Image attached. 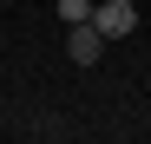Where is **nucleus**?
<instances>
[{"mask_svg": "<svg viewBox=\"0 0 151 144\" xmlns=\"http://www.w3.org/2000/svg\"><path fill=\"white\" fill-rule=\"evenodd\" d=\"M92 33H99V39L138 33V7H132V0H99V7H92Z\"/></svg>", "mask_w": 151, "mask_h": 144, "instance_id": "nucleus-1", "label": "nucleus"}, {"mask_svg": "<svg viewBox=\"0 0 151 144\" xmlns=\"http://www.w3.org/2000/svg\"><path fill=\"white\" fill-rule=\"evenodd\" d=\"M59 20H66V33L72 26H92V0H59Z\"/></svg>", "mask_w": 151, "mask_h": 144, "instance_id": "nucleus-3", "label": "nucleus"}, {"mask_svg": "<svg viewBox=\"0 0 151 144\" xmlns=\"http://www.w3.org/2000/svg\"><path fill=\"white\" fill-rule=\"evenodd\" d=\"M66 53H72V66H99V53H105V39H99L92 26H72V33H66Z\"/></svg>", "mask_w": 151, "mask_h": 144, "instance_id": "nucleus-2", "label": "nucleus"}]
</instances>
